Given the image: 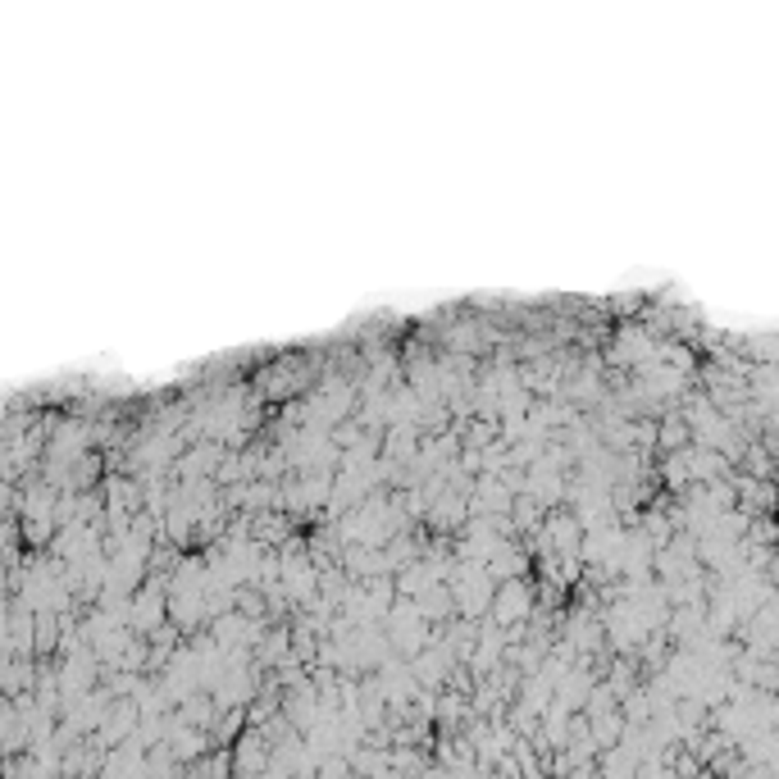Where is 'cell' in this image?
Instances as JSON below:
<instances>
[{
    "label": "cell",
    "mask_w": 779,
    "mask_h": 779,
    "mask_svg": "<svg viewBox=\"0 0 779 779\" xmlns=\"http://www.w3.org/2000/svg\"><path fill=\"white\" fill-rule=\"evenodd\" d=\"M461 520H465V497L443 493V497L434 502V524H461Z\"/></svg>",
    "instance_id": "7a4b0ae2"
},
{
    "label": "cell",
    "mask_w": 779,
    "mask_h": 779,
    "mask_svg": "<svg viewBox=\"0 0 779 779\" xmlns=\"http://www.w3.org/2000/svg\"><path fill=\"white\" fill-rule=\"evenodd\" d=\"M160 615H165V602H160V588H146V593H142V602H137V620H142V624L151 629V624H155Z\"/></svg>",
    "instance_id": "3957f363"
},
{
    "label": "cell",
    "mask_w": 779,
    "mask_h": 779,
    "mask_svg": "<svg viewBox=\"0 0 779 779\" xmlns=\"http://www.w3.org/2000/svg\"><path fill=\"white\" fill-rule=\"evenodd\" d=\"M570 779H597V774H593L588 765H579V770H570Z\"/></svg>",
    "instance_id": "277c9868"
},
{
    "label": "cell",
    "mask_w": 779,
    "mask_h": 779,
    "mask_svg": "<svg viewBox=\"0 0 779 779\" xmlns=\"http://www.w3.org/2000/svg\"><path fill=\"white\" fill-rule=\"evenodd\" d=\"M529 606H534V593H529V579L520 574V579H506L502 588H493V602H488V624H515V620H524L529 615Z\"/></svg>",
    "instance_id": "6da1fadb"
}]
</instances>
